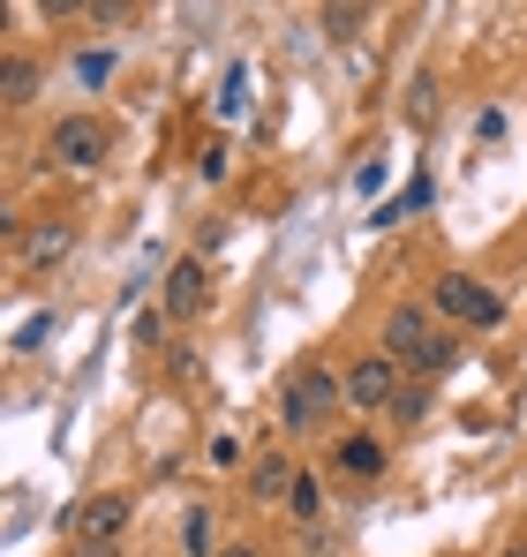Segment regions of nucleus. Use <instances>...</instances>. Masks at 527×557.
<instances>
[{
	"instance_id": "obj_11",
	"label": "nucleus",
	"mask_w": 527,
	"mask_h": 557,
	"mask_svg": "<svg viewBox=\"0 0 527 557\" xmlns=\"http://www.w3.org/2000/svg\"><path fill=\"white\" fill-rule=\"evenodd\" d=\"M294 474H302V467L286 460V453H264V460L249 467V482H257V497H286V490H294Z\"/></svg>"
},
{
	"instance_id": "obj_18",
	"label": "nucleus",
	"mask_w": 527,
	"mask_h": 557,
	"mask_svg": "<svg viewBox=\"0 0 527 557\" xmlns=\"http://www.w3.org/2000/svg\"><path fill=\"white\" fill-rule=\"evenodd\" d=\"M188 550H211V505L188 512Z\"/></svg>"
},
{
	"instance_id": "obj_5",
	"label": "nucleus",
	"mask_w": 527,
	"mask_h": 557,
	"mask_svg": "<svg viewBox=\"0 0 527 557\" xmlns=\"http://www.w3.org/2000/svg\"><path fill=\"white\" fill-rule=\"evenodd\" d=\"M121 528H128V497H121V490H90L84 505L69 512V543H76V550H113Z\"/></svg>"
},
{
	"instance_id": "obj_6",
	"label": "nucleus",
	"mask_w": 527,
	"mask_h": 557,
	"mask_svg": "<svg viewBox=\"0 0 527 557\" xmlns=\"http://www.w3.org/2000/svg\"><path fill=\"white\" fill-rule=\"evenodd\" d=\"M400 392H407V370H400V362H392L384 347H377V355H361V362L347 370V407H361V414L392 407Z\"/></svg>"
},
{
	"instance_id": "obj_7",
	"label": "nucleus",
	"mask_w": 527,
	"mask_h": 557,
	"mask_svg": "<svg viewBox=\"0 0 527 557\" xmlns=\"http://www.w3.org/2000/svg\"><path fill=\"white\" fill-rule=\"evenodd\" d=\"M76 249V234L61 219H38V226H15V272H53L61 257Z\"/></svg>"
},
{
	"instance_id": "obj_10",
	"label": "nucleus",
	"mask_w": 527,
	"mask_h": 557,
	"mask_svg": "<svg viewBox=\"0 0 527 557\" xmlns=\"http://www.w3.org/2000/svg\"><path fill=\"white\" fill-rule=\"evenodd\" d=\"M0 98H8V106H30V98H38V61H30V53H8V69H0Z\"/></svg>"
},
{
	"instance_id": "obj_16",
	"label": "nucleus",
	"mask_w": 527,
	"mask_h": 557,
	"mask_svg": "<svg viewBox=\"0 0 527 557\" xmlns=\"http://www.w3.org/2000/svg\"><path fill=\"white\" fill-rule=\"evenodd\" d=\"M249 460V453H242V437H234V430H219V437H211V467H242Z\"/></svg>"
},
{
	"instance_id": "obj_9",
	"label": "nucleus",
	"mask_w": 527,
	"mask_h": 557,
	"mask_svg": "<svg viewBox=\"0 0 527 557\" xmlns=\"http://www.w3.org/2000/svg\"><path fill=\"white\" fill-rule=\"evenodd\" d=\"M324 467H332L340 482H377V474H384V437H340V445L324 453Z\"/></svg>"
},
{
	"instance_id": "obj_13",
	"label": "nucleus",
	"mask_w": 527,
	"mask_h": 557,
	"mask_svg": "<svg viewBox=\"0 0 527 557\" xmlns=\"http://www.w3.org/2000/svg\"><path fill=\"white\" fill-rule=\"evenodd\" d=\"M286 512H294V520H324V490H317V474H309V467L294 474V490H286Z\"/></svg>"
},
{
	"instance_id": "obj_2",
	"label": "nucleus",
	"mask_w": 527,
	"mask_h": 557,
	"mask_svg": "<svg viewBox=\"0 0 527 557\" xmlns=\"http://www.w3.org/2000/svg\"><path fill=\"white\" fill-rule=\"evenodd\" d=\"M347 407V376H332V370H294L286 376V392H279V422H286V437H317L332 414Z\"/></svg>"
},
{
	"instance_id": "obj_4",
	"label": "nucleus",
	"mask_w": 527,
	"mask_h": 557,
	"mask_svg": "<svg viewBox=\"0 0 527 557\" xmlns=\"http://www.w3.org/2000/svg\"><path fill=\"white\" fill-rule=\"evenodd\" d=\"M438 317H452V324H467V332H498L505 324V301L482 286V278L467 272H438Z\"/></svg>"
},
{
	"instance_id": "obj_21",
	"label": "nucleus",
	"mask_w": 527,
	"mask_h": 557,
	"mask_svg": "<svg viewBox=\"0 0 527 557\" xmlns=\"http://www.w3.org/2000/svg\"><path fill=\"white\" fill-rule=\"evenodd\" d=\"M505 557H527V543H513V550H505Z\"/></svg>"
},
{
	"instance_id": "obj_14",
	"label": "nucleus",
	"mask_w": 527,
	"mask_h": 557,
	"mask_svg": "<svg viewBox=\"0 0 527 557\" xmlns=\"http://www.w3.org/2000/svg\"><path fill=\"white\" fill-rule=\"evenodd\" d=\"M422 414H430V392H422V376H407V392L392 399V422H400V430H415Z\"/></svg>"
},
{
	"instance_id": "obj_3",
	"label": "nucleus",
	"mask_w": 527,
	"mask_h": 557,
	"mask_svg": "<svg viewBox=\"0 0 527 557\" xmlns=\"http://www.w3.org/2000/svg\"><path fill=\"white\" fill-rule=\"evenodd\" d=\"M46 151H53V166L90 174V166L113 151V128H106L98 113H61V121H53V136H46Z\"/></svg>"
},
{
	"instance_id": "obj_8",
	"label": "nucleus",
	"mask_w": 527,
	"mask_h": 557,
	"mask_svg": "<svg viewBox=\"0 0 527 557\" xmlns=\"http://www.w3.org/2000/svg\"><path fill=\"white\" fill-rule=\"evenodd\" d=\"M159 301H167V317H204V301H211V278L196 257H174V272L159 278Z\"/></svg>"
},
{
	"instance_id": "obj_17",
	"label": "nucleus",
	"mask_w": 527,
	"mask_h": 557,
	"mask_svg": "<svg viewBox=\"0 0 527 557\" xmlns=\"http://www.w3.org/2000/svg\"><path fill=\"white\" fill-rule=\"evenodd\" d=\"M46 332H53V317H30V324L15 332V355H30V347H46Z\"/></svg>"
},
{
	"instance_id": "obj_1",
	"label": "nucleus",
	"mask_w": 527,
	"mask_h": 557,
	"mask_svg": "<svg viewBox=\"0 0 527 557\" xmlns=\"http://www.w3.org/2000/svg\"><path fill=\"white\" fill-rule=\"evenodd\" d=\"M384 355H392L400 370H415L422 384L459 362V347L438 332V317H430V309H415V301H400V309L384 317Z\"/></svg>"
},
{
	"instance_id": "obj_20",
	"label": "nucleus",
	"mask_w": 527,
	"mask_h": 557,
	"mask_svg": "<svg viewBox=\"0 0 527 557\" xmlns=\"http://www.w3.org/2000/svg\"><path fill=\"white\" fill-rule=\"evenodd\" d=\"M69 557H113V550H69Z\"/></svg>"
},
{
	"instance_id": "obj_12",
	"label": "nucleus",
	"mask_w": 527,
	"mask_h": 557,
	"mask_svg": "<svg viewBox=\"0 0 527 557\" xmlns=\"http://www.w3.org/2000/svg\"><path fill=\"white\" fill-rule=\"evenodd\" d=\"M400 113H407L415 128H430V121H438V76H415L407 98H400Z\"/></svg>"
},
{
	"instance_id": "obj_15",
	"label": "nucleus",
	"mask_w": 527,
	"mask_h": 557,
	"mask_svg": "<svg viewBox=\"0 0 527 557\" xmlns=\"http://www.w3.org/2000/svg\"><path fill=\"white\" fill-rule=\"evenodd\" d=\"M324 30H332V38L347 46L354 30H361V8H324Z\"/></svg>"
},
{
	"instance_id": "obj_19",
	"label": "nucleus",
	"mask_w": 527,
	"mask_h": 557,
	"mask_svg": "<svg viewBox=\"0 0 527 557\" xmlns=\"http://www.w3.org/2000/svg\"><path fill=\"white\" fill-rule=\"evenodd\" d=\"M211 557H257V550L249 543H226V550H211Z\"/></svg>"
}]
</instances>
